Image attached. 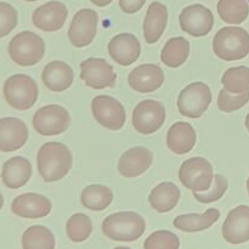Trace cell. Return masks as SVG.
Listing matches in <instances>:
<instances>
[{
  "mask_svg": "<svg viewBox=\"0 0 249 249\" xmlns=\"http://www.w3.org/2000/svg\"><path fill=\"white\" fill-rule=\"evenodd\" d=\"M213 167L208 160L194 157L186 160L179 169V179L186 189L192 192L208 190L213 182Z\"/></svg>",
  "mask_w": 249,
  "mask_h": 249,
  "instance_id": "8",
  "label": "cell"
},
{
  "mask_svg": "<svg viewBox=\"0 0 249 249\" xmlns=\"http://www.w3.org/2000/svg\"><path fill=\"white\" fill-rule=\"evenodd\" d=\"M41 80L49 90L62 92L70 89L74 80L72 67L63 61H51L41 72Z\"/></svg>",
  "mask_w": 249,
  "mask_h": 249,
  "instance_id": "21",
  "label": "cell"
},
{
  "mask_svg": "<svg viewBox=\"0 0 249 249\" xmlns=\"http://www.w3.org/2000/svg\"><path fill=\"white\" fill-rule=\"evenodd\" d=\"M32 124L34 130L43 136L60 135L70 128L71 116L60 105H48L34 113Z\"/></svg>",
  "mask_w": 249,
  "mask_h": 249,
  "instance_id": "7",
  "label": "cell"
},
{
  "mask_svg": "<svg viewBox=\"0 0 249 249\" xmlns=\"http://www.w3.org/2000/svg\"><path fill=\"white\" fill-rule=\"evenodd\" d=\"M17 22V10L7 2H0V38L9 36L16 28Z\"/></svg>",
  "mask_w": 249,
  "mask_h": 249,
  "instance_id": "36",
  "label": "cell"
},
{
  "mask_svg": "<svg viewBox=\"0 0 249 249\" xmlns=\"http://www.w3.org/2000/svg\"><path fill=\"white\" fill-rule=\"evenodd\" d=\"M32 177V164L27 158L16 156L2 164L1 180L6 187L17 190L23 187Z\"/></svg>",
  "mask_w": 249,
  "mask_h": 249,
  "instance_id": "22",
  "label": "cell"
},
{
  "mask_svg": "<svg viewBox=\"0 0 249 249\" xmlns=\"http://www.w3.org/2000/svg\"><path fill=\"white\" fill-rule=\"evenodd\" d=\"M5 101L18 111H27L36 105L39 96L36 80L26 74H14L7 78L2 87Z\"/></svg>",
  "mask_w": 249,
  "mask_h": 249,
  "instance_id": "5",
  "label": "cell"
},
{
  "mask_svg": "<svg viewBox=\"0 0 249 249\" xmlns=\"http://www.w3.org/2000/svg\"><path fill=\"white\" fill-rule=\"evenodd\" d=\"M212 102V92L208 85L195 82L180 91L178 97V109L187 118L196 119L203 116Z\"/></svg>",
  "mask_w": 249,
  "mask_h": 249,
  "instance_id": "6",
  "label": "cell"
},
{
  "mask_svg": "<svg viewBox=\"0 0 249 249\" xmlns=\"http://www.w3.org/2000/svg\"><path fill=\"white\" fill-rule=\"evenodd\" d=\"M164 122L165 108L160 101L143 100L134 108L131 123L139 134L150 135L156 133L162 128Z\"/></svg>",
  "mask_w": 249,
  "mask_h": 249,
  "instance_id": "10",
  "label": "cell"
},
{
  "mask_svg": "<svg viewBox=\"0 0 249 249\" xmlns=\"http://www.w3.org/2000/svg\"><path fill=\"white\" fill-rule=\"evenodd\" d=\"M220 218V212L215 208H211L203 214H185L174 219L173 225L184 232H199L209 229Z\"/></svg>",
  "mask_w": 249,
  "mask_h": 249,
  "instance_id": "26",
  "label": "cell"
},
{
  "mask_svg": "<svg viewBox=\"0 0 249 249\" xmlns=\"http://www.w3.org/2000/svg\"><path fill=\"white\" fill-rule=\"evenodd\" d=\"M247 1H248V2H249V0H247Z\"/></svg>",
  "mask_w": 249,
  "mask_h": 249,
  "instance_id": "44",
  "label": "cell"
},
{
  "mask_svg": "<svg viewBox=\"0 0 249 249\" xmlns=\"http://www.w3.org/2000/svg\"><path fill=\"white\" fill-rule=\"evenodd\" d=\"M73 158L70 148L61 142H46L39 148L36 167L39 175L45 182H55L63 179L72 168Z\"/></svg>",
  "mask_w": 249,
  "mask_h": 249,
  "instance_id": "1",
  "label": "cell"
},
{
  "mask_svg": "<svg viewBox=\"0 0 249 249\" xmlns=\"http://www.w3.org/2000/svg\"><path fill=\"white\" fill-rule=\"evenodd\" d=\"M146 230V221L135 212H118L102 221V232L117 242H133L139 240Z\"/></svg>",
  "mask_w": 249,
  "mask_h": 249,
  "instance_id": "2",
  "label": "cell"
},
{
  "mask_svg": "<svg viewBox=\"0 0 249 249\" xmlns=\"http://www.w3.org/2000/svg\"><path fill=\"white\" fill-rule=\"evenodd\" d=\"M107 50L114 62L126 67L138 61L141 53V45L134 34L121 33L109 40Z\"/></svg>",
  "mask_w": 249,
  "mask_h": 249,
  "instance_id": "19",
  "label": "cell"
},
{
  "mask_svg": "<svg viewBox=\"0 0 249 249\" xmlns=\"http://www.w3.org/2000/svg\"><path fill=\"white\" fill-rule=\"evenodd\" d=\"M246 128H247L248 131H249V113H248L247 118H246Z\"/></svg>",
  "mask_w": 249,
  "mask_h": 249,
  "instance_id": "40",
  "label": "cell"
},
{
  "mask_svg": "<svg viewBox=\"0 0 249 249\" xmlns=\"http://www.w3.org/2000/svg\"><path fill=\"white\" fill-rule=\"evenodd\" d=\"M145 2L146 0H119V7L125 14L131 15L140 11Z\"/></svg>",
  "mask_w": 249,
  "mask_h": 249,
  "instance_id": "37",
  "label": "cell"
},
{
  "mask_svg": "<svg viewBox=\"0 0 249 249\" xmlns=\"http://www.w3.org/2000/svg\"><path fill=\"white\" fill-rule=\"evenodd\" d=\"M216 10L220 18L229 24L243 23L249 15L247 0H219Z\"/></svg>",
  "mask_w": 249,
  "mask_h": 249,
  "instance_id": "29",
  "label": "cell"
},
{
  "mask_svg": "<svg viewBox=\"0 0 249 249\" xmlns=\"http://www.w3.org/2000/svg\"><path fill=\"white\" fill-rule=\"evenodd\" d=\"M114 249H131V248H129V247H117Z\"/></svg>",
  "mask_w": 249,
  "mask_h": 249,
  "instance_id": "41",
  "label": "cell"
},
{
  "mask_svg": "<svg viewBox=\"0 0 249 249\" xmlns=\"http://www.w3.org/2000/svg\"><path fill=\"white\" fill-rule=\"evenodd\" d=\"M228 179L223 177V175L215 174L214 175L213 185L208 190L202 192H192V194H194V197L197 201L201 202V203L208 204L219 201L225 195V192L228 191Z\"/></svg>",
  "mask_w": 249,
  "mask_h": 249,
  "instance_id": "34",
  "label": "cell"
},
{
  "mask_svg": "<svg viewBox=\"0 0 249 249\" xmlns=\"http://www.w3.org/2000/svg\"><path fill=\"white\" fill-rule=\"evenodd\" d=\"M213 51L224 61H238L249 53V33L241 27H223L213 39Z\"/></svg>",
  "mask_w": 249,
  "mask_h": 249,
  "instance_id": "3",
  "label": "cell"
},
{
  "mask_svg": "<svg viewBox=\"0 0 249 249\" xmlns=\"http://www.w3.org/2000/svg\"><path fill=\"white\" fill-rule=\"evenodd\" d=\"M113 201V192L109 187L104 185H89L80 195L83 207L92 212L105 211L111 206Z\"/></svg>",
  "mask_w": 249,
  "mask_h": 249,
  "instance_id": "28",
  "label": "cell"
},
{
  "mask_svg": "<svg viewBox=\"0 0 249 249\" xmlns=\"http://www.w3.org/2000/svg\"><path fill=\"white\" fill-rule=\"evenodd\" d=\"M153 162V153L143 146H135L121 156L118 172L122 177L133 179L142 175Z\"/></svg>",
  "mask_w": 249,
  "mask_h": 249,
  "instance_id": "20",
  "label": "cell"
},
{
  "mask_svg": "<svg viewBox=\"0 0 249 249\" xmlns=\"http://www.w3.org/2000/svg\"><path fill=\"white\" fill-rule=\"evenodd\" d=\"M2 206H4V197H2L1 192H0V211H1Z\"/></svg>",
  "mask_w": 249,
  "mask_h": 249,
  "instance_id": "39",
  "label": "cell"
},
{
  "mask_svg": "<svg viewBox=\"0 0 249 249\" xmlns=\"http://www.w3.org/2000/svg\"><path fill=\"white\" fill-rule=\"evenodd\" d=\"M91 112L97 123L108 130H121L125 124V108L118 100L108 95L94 97Z\"/></svg>",
  "mask_w": 249,
  "mask_h": 249,
  "instance_id": "9",
  "label": "cell"
},
{
  "mask_svg": "<svg viewBox=\"0 0 249 249\" xmlns=\"http://www.w3.org/2000/svg\"><path fill=\"white\" fill-rule=\"evenodd\" d=\"M180 27L192 36H206L214 26L213 12L201 4L184 7L179 15Z\"/></svg>",
  "mask_w": 249,
  "mask_h": 249,
  "instance_id": "13",
  "label": "cell"
},
{
  "mask_svg": "<svg viewBox=\"0 0 249 249\" xmlns=\"http://www.w3.org/2000/svg\"><path fill=\"white\" fill-rule=\"evenodd\" d=\"M247 190H248V195H249V178H248V180H247Z\"/></svg>",
  "mask_w": 249,
  "mask_h": 249,
  "instance_id": "42",
  "label": "cell"
},
{
  "mask_svg": "<svg viewBox=\"0 0 249 249\" xmlns=\"http://www.w3.org/2000/svg\"><path fill=\"white\" fill-rule=\"evenodd\" d=\"M53 209L50 199L40 194L28 192L17 196L11 203V212L24 219H40L50 214Z\"/></svg>",
  "mask_w": 249,
  "mask_h": 249,
  "instance_id": "14",
  "label": "cell"
},
{
  "mask_svg": "<svg viewBox=\"0 0 249 249\" xmlns=\"http://www.w3.org/2000/svg\"><path fill=\"white\" fill-rule=\"evenodd\" d=\"M99 16L91 9L79 10L73 16L68 29V39L75 48H84L94 41L97 33Z\"/></svg>",
  "mask_w": 249,
  "mask_h": 249,
  "instance_id": "12",
  "label": "cell"
},
{
  "mask_svg": "<svg viewBox=\"0 0 249 249\" xmlns=\"http://www.w3.org/2000/svg\"><path fill=\"white\" fill-rule=\"evenodd\" d=\"M29 131L23 121L15 117L0 119V151L15 152L26 145Z\"/></svg>",
  "mask_w": 249,
  "mask_h": 249,
  "instance_id": "18",
  "label": "cell"
},
{
  "mask_svg": "<svg viewBox=\"0 0 249 249\" xmlns=\"http://www.w3.org/2000/svg\"><path fill=\"white\" fill-rule=\"evenodd\" d=\"M221 84L231 94H243L249 91V68L246 66L231 67L225 71Z\"/></svg>",
  "mask_w": 249,
  "mask_h": 249,
  "instance_id": "31",
  "label": "cell"
},
{
  "mask_svg": "<svg viewBox=\"0 0 249 249\" xmlns=\"http://www.w3.org/2000/svg\"><path fill=\"white\" fill-rule=\"evenodd\" d=\"M249 91L243 94H231L228 90H220L218 95V108L225 113H231L248 104Z\"/></svg>",
  "mask_w": 249,
  "mask_h": 249,
  "instance_id": "35",
  "label": "cell"
},
{
  "mask_svg": "<svg viewBox=\"0 0 249 249\" xmlns=\"http://www.w3.org/2000/svg\"><path fill=\"white\" fill-rule=\"evenodd\" d=\"M24 1H36V0H24Z\"/></svg>",
  "mask_w": 249,
  "mask_h": 249,
  "instance_id": "43",
  "label": "cell"
},
{
  "mask_svg": "<svg viewBox=\"0 0 249 249\" xmlns=\"http://www.w3.org/2000/svg\"><path fill=\"white\" fill-rule=\"evenodd\" d=\"M223 237L231 245L249 241V207L238 206L229 212L223 224Z\"/></svg>",
  "mask_w": 249,
  "mask_h": 249,
  "instance_id": "15",
  "label": "cell"
},
{
  "mask_svg": "<svg viewBox=\"0 0 249 249\" xmlns=\"http://www.w3.org/2000/svg\"><path fill=\"white\" fill-rule=\"evenodd\" d=\"M197 135L194 126L186 122H177L167 133V146L175 155H186L194 150Z\"/></svg>",
  "mask_w": 249,
  "mask_h": 249,
  "instance_id": "23",
  "label": "cell"
},
{
  "mask_svg": "<svg viewBox=\"0 0 249 249\" xmlns=\"http://www.w3.org/2000/svg\"><path fill=\"white\" fill-rule=\"evenodd\" d=\"M168 23V9L160 1H153L148 6L143 21V38L146 43L155 44L164 33Z\"/></svg>",
  "mask_w": 249,
  "mask_h": 249,
  "instance_id": "24",
  "label": "cell"
},
{
  "mask_svg": "<svg viewBox=\"0 0 249 249\" xmlns=\"http://www.w3.org/2000/svg\"><path fill=\"white\" fill-rule=\"evenodd\" d=\"M68 16L66 5L61 1H49L36 7L32 15V22L43 32H56L65 26Z\"/></svg>",
  "mask_w": 249,
  "mask_h": 249,
  "instance_id": "16",
  "label": "cell"
},
{
  "mask_svg": "<svg viewBox=\"0 0 249 249\" xmlns=\"http://www.w3.org/2000/svg\"><path fill=\"white\" fill-rule=\"evenodd\" d=\"M90 1H91L94 5H96V6L105 7V6H107V5L111 4L113 0H90Z\"/></svg>",
  "mask_w": 249,
  "mask_h": 249,
  "instance_id": "38",
  "label": "cell"
},
{
  "mask_svg": "<svg viewBox=\"0 0 249 249\" xmlns=\"http://www.w3.org/2000/svg\"><path fill=\"white\" fill-rule=\"evenodd\" d=\"M179 237L168 230L155 231L143 243L145 249H179Z\"/></svg>",
  "mask_w": 249,
  "mask_h": 249,
  "instance_id": "33",
  "label": "cell"
},
{
  "mask_svg": "<svg viewBox=\"0 0 249 249\" xmlns=\"http://www.w3.org/2000/svg\"><path fill=\"white\" fill-rule=\"evenodd\" d=\"M130 88L141 94H150L160 89L164 83L162 68L153 63H145L134 68L128 75Z\"/></svg>",
  "mask_w": 249,
  "mask_h": 249,
  "instance_id": "17",
  "label": "cell"
},
{
  "mask_svg": "<svg viewBox=\"0 0 249 249\" xmlns=\"http://www.w3.org/2000/svg\"><path fill=\"white\" fill-rule=\"evenodd\" d=\"M190 55V43L184 36L170 38L163 46L160 61L170 68H179L187 61Z\"/></svg>",
  "mask_w": 249,
  "mask_h": 249,
  "instance_id": "27",
  "label": "cell"
},
{
  "mask_svg": "<svg viewBox=\"0 0 249 249\" xmlns=\"http://www.w3.org/2000/svg\"><path fill=\"white\" fill-rule=\"evenodd\" d=\"M180 199V190L174 182H160L148 196L150 206L157 213H168L177 207Z\"/></svg>",
  "mask_w": 249,
  "mask_h": 249,
  "instance_id": "25",
  "label": "cell"
},
{
  "mask_svg": "<svg viewBox=\"0 0 249 249\" xmlns=\"http://www.w3.org/2000/svg\"><path fill=\"white\" fill-rule=\"evenodd\" d=\"M66 232L72 242H84L92 232L91 220L89 216L83 213L73 214L66 224Z\"/></svg>",
  "mask_w": 249,
  "mask_h": 249,
  "instance_id": "32",
  "label": "cell"
},
{
  "mask_svg": "<svg viewBox=\"0 0 249 249\" xmlns=\"http://www.w3.org/2000/svg\"><path fill=\"white\" fill-rule=\"evenodd\" d=\"M80 79L89 88L101 90L116 85L117 74L104 58L90 57L80 63Z\"/></svg>",
  "mask_w": 249,
  "mask_h": 249,
  "instance_id": "11",
  "label": "cell"
},
{
  "mask_svg": "<svg viewBox=\"0 0 249 249\" xmlns=\"http://www.w3.org/2000/svg\"><path fill=\"white\" fill-rule=\"evenodd\" d=\"M23 249H55V237L48 228L34 225L22 235Z\"/></svg>",
  "mask_w": 249,
  "mask_h": 249,
  "instance_id": "30",
  "label": "cell"
},
{
  "mask_svg": "<svg viewBox=\"0 0 249 249\" xmlns=\"http://www.w3.org/2000/svg\"><path fill=\"white\" fill-rule=\"evenodd\" d=\"M9 56L16 65L31 67L40 62L45 53L43 38L31 31H23L10 40Z\"/></svg>",
  "mask_w": 249,
  "mask_h": 249,
  "instance_id": "4",
  "label": "cell"
}]
</instances>
